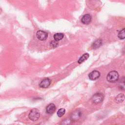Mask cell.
I'll return each instance as SVG.
<instances>
[{
  "instance_id": "8992f818",
  "label": "cell",
  "mask_w": 125,
  "mask_h": 125,
  "mask_svg": "<svg viewBox=\"0 0 125 125\" xmlns=\"http://www.w3.org/2000/svg\"><path fill=\"white\" fill-rule=\"evenodd\" d=\"M100 76V73L97 70H94L90 72L88 75L89 78L91 80H96Z\"/></svg>"
},
{
  "instance_id": "2e32d148",
  "label": "cell",
  "mask_w": 125,
  "mask_h": 125,
  "mask_svg": "<svg viewBox=\"0 0 125 125\" xmlns=\"http://www.w3.org/2000/svg\"><path fill=\"white\" fill-rule=\"evenodd\" d=\"M65 112V110L64 108H60L57 112V115L59 117H61L62 116Z\"/></svg>"
},
{
  "instance_id": "7a4b0ae2",
  "label": "cell",
  "mask_w": 125,
  "mask_h": 125,
  "mask_svg": "<svg viewBox=\"0 0 125 125\" xmlns=\"http://www.w3.org/2000/svg\"><path fill=\"white\" fill-rule=\"evenodd\" d=\"M40 116V113L39 111L36 108H34L32 109L28 115V117L29 119L32 121H35L38 120Z\"/></svg>"
},
{
  "instance_id": "9a60e30c",
  "label": "cell",
  "mask_w": 125,
  "mask_h": 125,
  "mask_svg": "<svg viewBox=\"0 0 125 125\" xmlns=\"http://www.w3.org/2000/svg\"><path fill=\"white\" fill-rule=\"evenodd\" d=\"M119 38L121 40H123L125 39V29H123L122 30H121L118 35Z\"/></svg>"
},
{
  "instance_id": "d6986e66",
  "label": "cell",
  "mask_w": 125,
  "mask_h": 125,
  "mask_svg": "<svg viewBox=\"0 0 125 125\" xmlns=\"http://www.w3.org/2000/svg\"><path fill=\"white\" fill-rule=\"evenodd\" d=\"M39 125V124H38V125Z\"/></svg>"
},
{
  "instance_id": "8fae6325",
  "label": "cell",
  "mask_w": 125,
  "mask_h": 125,
  "mask_svg": "<svg viewBox=\"0 0 125 125\" xmlns=\"http://www.w3.org/2000/svg\"><path fill=\"white\" fill-rule=\"evenodd\" d=\"M125 96L123 94L120 93L118 94L115 98V101L117 103H121L124 100Z\"/></svg>"
},
{
  "instance_id": "30bf717a",
  "label": "cell",
  "mask_w": 125,
  "mask_h": 125,
  "mask_svg": "<svg viewBox=\"0 0 125 125\" xmlns=\"http://www.w3.org/2000/svg\"><path fill=\"white\" fill-rule=\"evenodd\" d=\"M102 44V41L101 39H98L95 41L92 44V47L93 49H96L101 46Z\"/></svg>"
},
{
  "instance_id": "ac0fdd59",
  "label": "cell",
  "mask_w": 125,
  "mask_h": 125,
  "mask_svg": "<svg viewBox=\"0 0 125 125\" xmlns=\"http://www.w3.org/2000/svg\"><path fill=\"white\" fill-rule=\"evenodd\" d=\"M50 43H51V45L53 46V47H56L58 45V43L57 42V41H56L55 40L52 41Z\"/></svg>"
},
{
  "instance_id": "5bb4252c",
  "label": "cell",
  "mask_w": 125,
  "mask_h": 125,
  "mask_svg": "<svg viewBox=\"0 0 125 125\" xmlns=\"http://www.w3.org/2000/svg\"><path fill=\"white\" fill-rule=\"evenodd\" d=\"M71 122H72V121L70 118L65 119L62 121L60 125H70L71 124Z\"/></svg>"
},
{
  "instance_id": "ba28073f",
  "label": "cell",
  "mask_w": 125,
  "mask_h": 125,
  "mask_svg": "<svg viewBox=\"0 0 125 125\" xmlns=\"http://www.w3.org/2000/svg\"><path fill=\"white\" fill-rule=\"evenodd\" d=\"M91 16L89 14H87L83 16V17L82 18L81 21L84 24H88L91 22Z\"/></svg>"
},
{
  "instance_id": "277c9868",
  "label": "cell",
  "mask_w": 125,
  "mask_h": 125,
  "mask_svg": "<svg viewBox=\"0 0 125 125\" xmlns=\"http://www.w3.org/2000/svg\"><path fill=\"white\" fill-rule=\"evenodd\" d=\"M81 112L79 110H76L71 114L70 119L72 121H77L81 118Z\"/></svg>"
},
{
  "instance_id": "6da1fadb",
  "label": "cell",
  "mask_w": 125,
  "mask_h": 125,
  "mask_svg": "<svg viewBox=\"0 0 125 125\" xmlns=\"http://www.w3.org/2000/svg\"><path fill=\"white\" fill-rule=\"evenodd\" d=\"M119 78L118 73L116 71H112L110 72L106 77V79L110 83H115L117 82Z\"/></svg>"
},
{
  "instance_id": "4fadbf2b",
  "label": "cell",
  "mask_w": 125,
  "mask_h": 125,
  "mask_svg": "<svg viewBox=\"0 0 125 125\" xmlns=\"http://www.w3.org/2000/svg\"><path fill=\"white\" fill-rule=\"evenodd\" d=\"M64 37V35L62 33H58L54 34V39L56 41H59L62 39V38Z\"/></svg>"
},
{
  "instance_id": "52a82bcc",
  "label": "cell",
  "mask_w": 125,
  "mask_h": 125,
  "mask_svg": "<svg viewBox=\"0 0 125 125\" xmlns=\"http://www.w3.org/2000/svg\"><path fill=\"white\" fill-rule=\"evenodd\" d=\"M51 83V80L49 78H45L43 79L40 83L39 86L42 88H47Z\"/></svg>"
},
{
  "instance_id": "3957f363",
  "label": "cell",
  "mask_w": 125,
  "mask_h": 125,
  "mask_svg": "<svg viewBox=\"0 0 125 125\" xmlns=\"http://www.w3.org/2000/svg\"><path fill=\"white\" fill-rule=\"evenodd\" d=\"M104 100V96L101 93H95L92 97V101L94 104H98L101 103Z\"/></svg>"
},
{
  "instance_id": "7c38bea8",
  "label": "cell",
  "mask_w": 125,
  "mask_h": 125,
  "mask_svg": "<svg viewBox=\"0 0 125 125\" xmlns=\"http://www.w3.org/2000/svg\"><path fill=\"white\" fill-rule=\"evenodd\" d=\"M88 57H89V54L88 53H85L80 58V59L78 61V62L79 63H81L83 62L84 61L87 60L88 58Z\"/></svg>"
},
{
  "instance_id": "e0dca14e",
  "label": "cell",
  "mask_w": 125,
  "mask_h": 125,
  "mask_svg": "<svg viewBox=\"0 0 125 125\" xmlns=\"http://www.w3.org/2000/svg\"><path fill=\"white\" fill-rule=\"evenodd\" d=\"M119 86L121 89L124 90V89H125V81H124V79H123V81L121 80V81L120 82Z\"/></svg>"
},
{
  "instance_id": "9c48e42d",
  "label": "cell",
  "mask_w": 125,
  "mask_h": 125,
  "mask_svg": "<svg viewBox=\"0 0 125 125\" xmlns=\"http://www.w3.org/2000/svg\"><path fill=\"white\" fill-rule=\"evenodd\" d=\"M56 110V106L54 104H48L46 107V112L49 114H53Z\"/></svg>"
},
{
  "instance_id": "5b68a950",
  "label": "cell",
  "mask_w": 125,
  "mask_h": 125,
  "mask_svg": "<svg viewBox=\"0 0 125 125\" xmlns=\"http://www.w3.org/2000/svg\"><path fill=\"white\" fill-rule=\"evenodd\" d=\"M37 37L41 41L45 40L47 38V33L43 31L39 30L37 32Z\"/></svg>"
}]
</instances>
